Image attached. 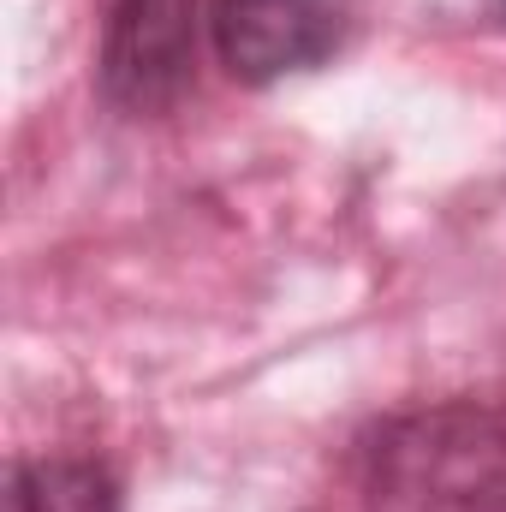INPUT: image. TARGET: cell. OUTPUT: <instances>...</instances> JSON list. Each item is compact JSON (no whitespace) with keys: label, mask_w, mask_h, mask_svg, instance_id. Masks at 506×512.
I'll return each mask as SVG.
<instances>
[{"label":"cell","mask_w":506,"mask_h":512,"mask_svg":"<svg viewBox=\"0 0 506 512\" xmlns=\"http://www.w3.org/2000/svg\"><path fill=\"white\" fill-rule=\"evenodd\" d=\"M6 512H120V477L102 459L54 453V459H18Z\"/></svg>","instance_id":"4"},{"label":"cell","mask_w":506,"mask_h":512,"mask_svg":"<svg viewBox=\"0 0 506 512\" xmlns=\"http://www.w3.org/2000/svg\"><path fill=\"white\" fill-rule=\"evenodd\" d=\"M364 0H215L209 30L233 84H280L334 60Z\"/></svg>","instance_id":"3"},{"label":"cell","mask_w":506,"mask_h":512,"mask_svg":"<svg viewBox=\"0 0 506 512\" xmlns=\"http://www.w3.org/2000/svg\"><path fill=\"white\" fill-rule=\"evenodd\" d=\"M197 0H108L96 90L114 114H173L197 78Z\"/></svg>","instance_id":"2"},{"label":"cell","mask_w":506,"mask_h":512,"mask_svg":"<svg viewBox=\"0 0 506 512\" xmlns=\"http://www.w3.org/2000/svg\"><path fill=\"white\" fill-rule=\"evenodd\" d=\"M501 12H506V0H501Z\"/></svg>","instance_id":"5"},{"label":"cell","mask_w":506,"mask_h":512,"mask_svg":"<svg viewBox=\"0 0 506 512\" xmlns=\"http://www.w3.org/2000/svg\"><path fill=\"white\" fill-rule=\"evenodd\" d=\"M364 512H506V417L477 399L393 411L352 453Z\"/></svg>","instance_id":"1"}]
</instances>
